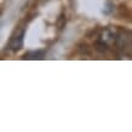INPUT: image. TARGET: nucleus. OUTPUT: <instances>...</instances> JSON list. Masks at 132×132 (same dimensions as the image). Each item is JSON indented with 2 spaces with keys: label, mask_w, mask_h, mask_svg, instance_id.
I'll use <instances>...</instances> for the list:
<instances>
[{
  "label": "nucleus",
  "mask_w": 132,
  "mask_h": 132,
  "mask_svg": "<svg viewBox=\"0 0 132 132\" xmlns=\"http://www.w3.org/2000/svg\"><path fill=\"white\" fill-rule=\"evenodd\" d=\"M23 40H24V29H22L20 32H16L11 36V39H10L7 44V48H10L12 51L20 50L23 46Z\"/></svg>",
  "instance_id": "nucleus-1"
},
{
  "label": "nucleus",
  "mask_w": 132,
  "mask_h": 132,
  "mask_svg": "<svg viewBox=\"0 0 132 132\" xmlns=\"http://www.w3.org/2000/svg\"><path fill=\"white\" fill-rule=\"evenodd\" d=\"M45 56V51H30L23 56V60H41Z\"/></svg>",
  "instance_id": "nucleus-2"
}]
</instances>
